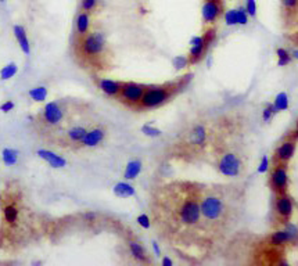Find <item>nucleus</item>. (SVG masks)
<instances>
[{"mask_svg":"<svg viewBox=\"0 0 298 266\" xmlns=\"http://www.w3.org/2000/svg\"><path fill=\"white\" fill-rule=\"evenodd\" d=\"M200 207H201V222L207 225H215L218 222H222L228 212L225 198L218 193H208L200 197Z\"/></svg>","mask_w":298,"mask_h":266,"instance_id":"obj_1","label":"nucleus"},{"mask_svg":"<svg viewBox=\"0 0 298 266\" xmlns=\"http://www.w3.org/2000/svg\"><path fill=\"white\" fill-rule=\"evenodd\" d=\"M178 219L182 226L194 227L201 222V207H200V197L196 193H189L183 196L181 204L178 205Z\"/></svg>","mask_w":298,"mask_h":266,"instance_id":"obj_2","label":"nucleus"},{"mask_svg":"<svg viewBox=\"0 0 298 266\" xmlns=\"http://www.w3.org/2000/svg\"><path fill=\"white\" fill-rule=\"evenodd\" d=\"M173 92H175V86L173 85L146 87L139 106H140L141 108H146V110L161 107L166 102H169V99L172 97Z\"/></svg>","mask_w":298,"mask_h":266,"instance_id":"obj_3","label":"nucleus"},{"mask_svg":"<svg viewBox=\"0 0 298 266\" xmlns=\"http://www.w3.org/2000/svg\"><path fill=\"white\" fill-rule=\"evenodd\" d=\"M106 49V36L102 32L86 33L81 42L82 54L86 57H99Z\"/></svg>","mask_w":298,"mask_h":266,"instance_id":"obj_4","label":"nucleus"},{"mask_svg":"<svg viewBox=\"0 0 298 266\" xmlns=\"http://www.w3.org/2000/svg\"><path fill=\"white\" fill-rule=\"evenodd\" d=\"M214 40V31H208L203 36H194L190 40V50H189V61L190 64L200 63L204 58L207 49Z\"/></svg>","mask_w":298,"mask_h":266,"instance_id":"obj_5","label":"nucleus"},{"mask_svg":"<svg viewBox=\"0 0 298 266\" xmlns=\"http://www.w3.org/2000/svg\"><path fill=\"white\" fill-rule=\"evenodd\" d=\"M218 171L226 178H237L243 171V161L235 153H225L218 161Z\"/></svg>","mask_w":298,"mask_h":266,"instance_id":"obj_6","label":"nucleus"},{"mask_svg":"<svg viewBox=\"0 0 298 266\" xmlns=\"http://www.w3.org/2000/svg\"><path fill=\"white\" fill-rule=\"evenodd\" d=\"M146 86H143L140 83H135V82H125L122 83L121 92H119V99L121 102L126 103V104H139L144 94Z\"/></svg>","mask_w":298,"mask_h":266,"instance_id":"obj_7","label":"nucleus"},{"mask_svg":"<svg viewBox=\"0 0 298 266\" xmlns=\"http://www.w3.org/2000/svg\"><path fill=\"white\" fill-rule=\"evenodd\" d=\"M271 186H272L276 194H280V193H286L287 191V187H289V172H287L286 164L279 162L272 169V173H271Z\"/></svg>","mask_w":298,"mask_h":266,"instance_id":"obj_8","label":"nucleus"},{"mask_svg":"<svg viewBox=\"0 0 298 266\" xmlns=\"http://www.w3.org/2000/svg\"><path fill=\"white\" fill-rule=\"evenodd\" d=\"M298 240V229L294 225H287L284 229L276 230L269 237V244L273 247H282L289 243H296Z\"/></svg>","mask_w":298,"mask_h":266,"instance_id":"obj_9","label":"nucleus"},{"mask_svg":"<svg viewBox=\"0 0 298 266\" xmlns=\"http://www.w3.org/2000/svg\"><path fill=\"white\" fill-rule=\"evenodd\" d=\"M223 13V3L222 0H204L201 7V17L205 24L217 23V20Z\"/></svg>","mask_w":298,"mask_h":266,"instance_id":"obj_10","label":"nucleus"},{"mask_svg":"<svg viewBox=\"0 0 298 266\" xmlns=\"http://www.w3.org/2000/svg\"><path fill=\"white\" fill-rule=\"evenodd\" d=\"M275 211L276 215L282 220H284V222H287V220L290 219L291 215H293V211H294V204H293V200H291V197L287 193L277 194L275 203Z\"/></svg>","mask_w":298,"mask_h":266,"instance_id":"obj_11","label":"nucleus"},{"mask_svg":"<svg viewBox=\"0 0 298 266\" xmlns=\"http://www.w3.org/2000/svg\"><path fill=\"white\" fill-rule=\"evenodd\" d=\"M43 119L49 125H58L64 119V110L61 108V106L57 102L47 103L43 108Z\"/></svg>","mask_w":298,"mask_h":266,"instance_id":"obj_12","label":"nucleus"},{"mask_svg":"<svg viewBox=\"0 0 298 266\" xmlns=\"http://www.w3.org/2000/svg\"><path fill=\"white\" fill-rule=\"evenodd\" d=\"M296 150H297V143L294 139H289V140H284L276 149L275 151V158L277 162H282V164H287L291 158L296 154Z\"/></svg>","mask_w":298,"mask_h":266,"instance_id":"obj_13","label":"nucleus"},{"mask_svg":"<svg viewBox=\"0 0 298 266\" xmlns=\"http://www.w3.org/2000/svg\"><path fill=\"white\" fill-rule=\"evenodd\" d=\"M36 156L39 157L40 160L46 161L47 164L50 165L54 169H61L64 166H67V160L64 157L58 156L54 151H50L46 149H39L36 151Z\"/></svg>","mask_w":298,"mask_h":266,"instance_id":"obj_14","label":"nucleus"},{"mask_svg":"<svg viewBox=\"0 0 298 266\" xmlns=\"http://www.w3.org/2000/svg\"><path fill=\"white\" fill-rule=\"evenodd\" d=\"M106 137V131L103 128H93V129H87L85 137L82 139L81 144L85 147H96L99 146Z\"/></svg>","mask_w":298,"mask_h":266,"instance_id":"obj_15","label":"nucleus"},{"mask_svg":"<svg viewBox=\"0 0 298 266\" xmlns=\"http://www.w3.org/2000/svg\"><path fill=\"white\" fill-rule=\"evenodd\" d=\"M189 141L193 146L203 147L207 141V129L203 124H197L191 128V131L189 133Z\"/></svg>","mask_w":298,"mask_h":266,"instance_id":"obj_16","label":"nucleus"},{"mask_svg":"<svg viewBox=\"0 0 298 266\" xmlns=\"http://www.w3.org/2000/svg\"><path fill=\"white\" fill-rule=\"evenodd\" d=\"M121 87H122V83L118 82V80H112V79L106 78L99 80V89L102 90L103 93L110 96V97H117V96H119Z\"/></svg>","mask_w":298,"mask_h":266,"instance_id":"obj_17","label":"nucleus"},{"mask_svg":"<svg viewBox=\"0 0 298 266\" xmlns=\"http://www.w3.org/2000/svg\"><path fill=\"white\" fill-rule=\"evenodd\" d=\"M13 32H14V36H16L17 42L20 45V49L23 50V53L25 54H29L31 53V43H29V39L27 36V31L24 28L23 25H16L13 28Z\"/></svg>","mask_w":298,"mask_h":266,"instance_id":"obj_18","label":"nucleus"},{"mask_svg":"<svg viewBox=\"0 0 298 266\" xmlns=\"http://www.w3.org/2000/svg\"><path fill=\"white\" fill-rule=\"evenodd\" d=\"M112 193L119 198H129V197H134L136 194V190L135 187L128 183V182H119L117 183L114 187H112Z\"/></svg>","mask_w":298,"mask_h":266,"instance_id":"obj_19","label":"nucleus"},{"mask_svg":"<svg viewBox=\"0 0 298 266\" xmlns=\"http://www.w3.org/2000/svg\"><path fill=\"white\" fill-rule=\"evenodd\" d=\"M75 28L78 32L79 36H85L90 28V16L86 11H81L77 17V23H75Z\"/></svg>","mask_w":298,"mask_h":266,"instance_id":"obj_20","label":"nucleus"},{"mask_svg":"<svg viewBox=\"0 0 298 266\" xmlns=\"http://www.w3.org/2000/svg\"><path fill=\"white\" fill-rule=\"evenodd\" d=\"M141 165L140 160H134V161H129L125 166V172H124V178L126 180H134L136 179L141 172Z\"/></svg>","mask_w":298,"mask_h":266,"instance_id":"obj_21","label":"nucleus"},{"mask_svg":"<svg viewBox=\"0 0 298 266\" xmlns=\"http://www.w3.org/2000/svg\"><path fill=\"white\" fill-rule=\"evenodd\" d=\"M86 132H87V129L85 128V126L75 125L68 129V132H67V137H68V140L72 141V143H81L82 139L85 137Z\"/></svg>","mask_w":298,"mask_h":266,"instance_id":"obj_22","label":"nucleus"},{"mask_svg":"<svg viewBox=\"0 0 298 266\" xmlns=\"http://www.w3.org/2000/svg\"><path fill=\"white\" fill-rule=\"evenodd\" d=\"M129 251H131V255L134 257L136 261L139 262H147V254H146V250L143 248V245L139 244L137 241H131L129 243Z\"/></svg>","mask_w":298,"mask_h":266,"instance_id":"obj_23","label":"nucleus"},{"mask_svg":"<svg viewBox=\"0 0 298 266\" xmlns=\"http://www.w3.org/2000/svg\"><path fill=\"white\" fill-rule=\"evenodd\" d=\"M18 156H20V151L16 149H4L1 151V160H3V162L4 165H7V166H13V165H16L18 162Z\"/></svg>","mask_w":298,"mask_h":266,"instance_id":"obj_24","label":"nucleus"},{"mask_svg":"<svg viewBox=\"0 0 298 266\" xmlns=\"http://www.w3.org/2000/svg\"><path fill=\"white\" fill-rule=\"evenodd\" d=\"M289 106H290V100H289V96H287L286 92H280L276 96L275 102H273V107H275L276 112L289 110Z\"/></svg>","mask_w":298,"mask_h":266,"instance_id":"obj_25","label":"nucleus"},{"mask_svg":"<svg viewBox=\"0 0 298 266\" xmlns=\"http://www.w3.org/2000/svg\"><path fill=\"white\" fill-rule=\"evenodd\" d=\"M29 97H31L33 102L42 103L45 102L47 99V87L46 86H36L29 89Z\"/></svg>","mask_w":298,"mask_h":266,"instance_id":"obj_26","label":"nucleus"},{"mask_svg":"<svg viewBox=\"0 0 298 266\" xmlns=\"http://www.w3.org/2000/svg\"><path fill=\"white\" fill-rule=\"evenodd\" d=\"M17 72H18V67L16 63H10L7 65H4L1 70H0V79L1 80H8L13 77H16Z\"/></svg>","mask_w":298,"mask_h":266,"instance_id":"obj_27","label":"nucleus"},{"mask_svg":"<svg viewBox=\"0 0 298 266\" xmlns=\"http://www.w3.org/2000/svg\"><path fill=\"white\" fill-rule=\"evenodd\" d=\"M276 55H277V65L279 67H286L291 63L293 57H291V53L289 50L283 49V47H279L276 50Z\"/></svg>","mask_w":298,"mask_h":266,"instance_id":"obj_28","label":"nucleus"},{"mask_svg":"<svg viewBox=\"0 0 298 266\" xmlns=\"http://www.w3.org/2000/svg\"><path fill=\"white\" fill-rule=\"evenodd\" d=\"M3 215H4V219L8 223H16L17 219H18V210H17L14 205H7L3 211Z\"/></svg>","mask_w":298,"mask_h":266,"instance_id":"obj_29","label":"nucleus"},{"mask_svg":"<svg viewBox=\"0 0 298 266\" xmlns=\"http://www.w3.org/2000/svg\"><path fill=\"white\" fill-rule=\"evenodd\" d=\"M172 64L173 67L179 71V70H185L189 64H190V61H189L188 55H176V57H173L172 58Z\"/></svg>","mask_w":298,"mask_h":266,"instance_id":"obj_30","label":"nucleus"},{"mask_svg":"<svg viewBox=\"0 0 298 266\" xmlns=\"http://www.w3.org/2000/svg\"><path fill=\"white\" fill-rule=\"evenodd\" d=\"M141 133L147 137H160L163 132L158 129V128H154L151 125H143L141 126Z\"/></svg>","mask_w":298,"mask_h":266,"instance_id":"obj_31","label":"nucleus"},{"mask_svg":"<svg viewBox=\"0 0 298 266\" xmlns=\"http://www.w3.org/2000/svg\"><path fill=\"white\" fill-rule=\"evenodd\" d=\"M97 3H99V0H81V8H82V11L92 13L97 7Z\"/></svg>","mask_w":298,"mask_h":266,"instance_id":"obj_32","label":"nucleus"},{"mask_svg":"<svg viewBox=\"0 0 298 266\" xmlns=\"http://www.w3.org/2000/svg\"><path fill=\"white\" fill-rule=\"evenodd\" d=\"M225 23H226V25H229V27L237 25V11H236L235 8L225 11Z\"/></svg>","mask_w":298,"mask_h":266,"instance_id":"obj_33","label":"nucleus"},{"mask_svg":"<svg viewBox=\"0 0 298 266\" xmlns=\"http://www.w3.org/2000/svg\"><path fill=\"white\" fill-rule=\"evenodd\" d=\"M276 110L275 107H273V104H268L267 107L264 108L262 111V119H264V122H269V121H272V118L275 117Z\"/></svg>","mask_w":298,"mask_h":266,"instance_id":"obj_34","label":"nucleus"},{"mask_svg":"<svg viewBox=\"0 0 298 266\" xmlns=\"http://www.w3.org/2000/svg\"><path fill=\"white\" fill-rule=\"evenodd\" d=\"M244 8H245L248 17H251V18L257 17V3H255V0H245Z\"/></svg>","mask_w":298,"mask_h":266,"instance_id":"obj_35","label":"nucleus"},{"mask_svg":"<svg viewBox=\"0 0 298 266\" xmlns=\"http://www.w3.org/2000/svg\"><path fill=\"white\" fill-rule=\"evenodd\" d=\"M237 25H247L248 24V14L244 7H239L237 10Z\"/></svg>","mask_w":298,"mask_h":266,"instance_id":"obj_36","label":"nucleus"},{"mask_svg":"<svg viewBox=\"0 0 298 266\" xmlns=\"http://www.w3.org/2000/svg\"><path fill=\"white\" fill-rule=\"evenodd\" d=\"M136 220H137L139 226H141L143 229H146V230L151 227V220H150L149 215H146V213H141V215H139Z\"/></svg>","mask_w":298,"mask_h":266,"instance_id":"obj_37","label":"nucleus"},{"mask_svg":"<svg viewBox=\"0 0 298 266\" xmlns=\"http://www.w3.org/2000/svg\"><path fill=\"white\" fill-rule=\"evenodd\" d=\"M268 171H269V158H268V156H264L261 158V162L258 165V172L267 173Z\"/></svg>","mask_w":298,"mask_h":266,"instance_id":"obj_38","label":"nucleus"},{"mask_svg":"<svg viewBox=\"0 0 298 266\" xmlns=\"http://www.w3.org/2000/svg\"><path fill=\"white\" fill-rule=\"evenodd\" d=\"M283 7L289 11H294L298 8V0H282Z\"/></svg>","mask_w":298,"mask_h":266,"instance_id":"obj_39","label":"nucleus"},{"mask_svg":"<svg viewBox=\"0 0 298 266\" xmlns=\"http://www.w3.org/2000/svg\"><path fill=\"white\" fill-rule=\"evenodd\" d=\"M14 108V103L11 102V100H7V102L1 103L0 104V111L1 112H4V114H7V112H10V111Z\"/></svg>","mask_w":298,"mask_h":266,"instance_id":"obj_40","label":"nucleus"},{"mask_svg":"<svg viewBox=\"0 0 298 266\" xmlns=\"http://www.w3.org/2000/svg\"><path fill=\"white\" fill-rule=\"evenodd\" d=\"M83 218H85L87 222H93V220L97 218V215H96L94 212H86V213L83 215Z\"/></svg>","mask_w":298,"mask_h":266,"instance_id":"obj_41","label":"nucleus"},{"mask_svg":"<svg viewBox=\"0 0 298 266\" xmlns=\"http://www.w3.org/2000/svg\"><path fill=\"white\" fill-rule=\"evenodd\" d=\"M153 251H154V254H156V257H161V248H160V245H158L157 241H153Z\"/></svg>","mask_w":298,"mask_h":266,"instance_id":"obj_42","label":"nucleus"},{"mask_svg":"<svg viewBox=\"0 0 298 266\" xmlns=\"http://www.w3.org/2000/svg\"><path fill=\"white\" fill-rule=\"evenodd\" d=\"M161 264H163V266H172L173 265L172 259L168 258V257H164V258L161 259Z\"/></svg>","mask_w":298,"mask_h":266,"instance_id":"obj_43","label":"nucleus"},{"mask_svg":"<svg viewBox=\"0 0 298 266\" xmlns=\"http://www.w3.org/2000/svg\"><path fill=\"white\" fill-rule=\"evenodd\" d=\"M293 139H294V140H298V121L297 125H296V129H294V132H293Z\"/></svg>","mask_w":298,"mask_h":266,"instance_id":"obj_44","label":"nucleus"},{"mask_svg":"<svg viewBox=\"0 0 298 266\" xmlns=\"http://www.w3.org/2000/svg\"><path fill=\"white\" fill-rule=\"evenodd\" d=\"M291 57L296 58V60H298V49H294V50L291 52Z\"/></svg>","mask_w":298,"mask_h":266,"instance_id":"obj_45","label":"nucleus"},{"mask_svg":"<svg viewBox=\"0 0 298 266\" xmlns=\"http://www.w3.org/2000/svg\"><path fill=\"white\" fill-rule=\"evenodd\" d=\"M0 1H6V0H0Z\"/></svg>","mask_w":298,"mask_h":266,"instance_id":"obj_46","label":"nucleus"}]
</instances>
